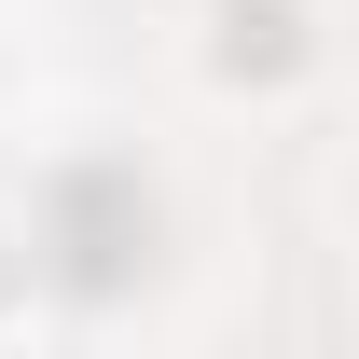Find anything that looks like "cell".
Instances as JSON below:
<instances>
[{"label":"cell","mask_w":359,"mask_h":359,"mask_svg":"<svg viewBox=\"0 0 359 359\" xmlns=\"http://www.w3.org/2000/svg\"><path fill=\"white\" fill-rule=\"evenodd\" d=\"M304 69H318L304 0H208V83H235V97H276V83H304Z\"/></svg>","instance_id":"obj_1"}]
</instances>
